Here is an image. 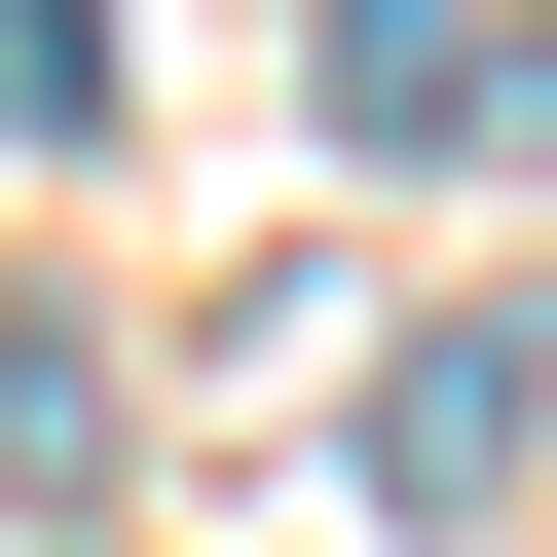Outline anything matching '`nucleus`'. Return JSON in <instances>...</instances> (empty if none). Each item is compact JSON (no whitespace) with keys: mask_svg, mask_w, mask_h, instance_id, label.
Segmentation results:
<instances>
[{"mask_svg":"<svg viewBox=\"0 0 557 557\" xmlns=\"http://www.w3.org/2000/svg\"><path fill=\"white\" fill-rule=\"evenodd\" d=\"M520 483H557V298H446L372 372V520H520Z\"/></svg>","mask_w":557,"mask_h":557,"instance_id":"f03ea898","label":"nucleus"},{"mask_svg":"<svg viewBox=\"0 0 557 557\" xmlns=\"http://www.w3.org/2000/svg\"><path fill=\"white\" fill-rule=\"evenodd\" d=\"M112 112V0H0V149H75Z\"/></svg>","mask_w":557,"mask_h":557,"instance_id":"20e7f679","label":"nucleus"},{"mask_svg":"<svg viewBox=\"0 0 557 557\" xmlns=\"http://www.w3.org/2000/svg\"><path fill=\"white\" fill-rule=\"evenodd\" d=\"M298 112L335 149H557V38L520 0H298Z\"/></svg>","mask_w":557,"mask_h":557,"instance_id":"f257e3e1","label":"nucleus"},{"mask_svg":"<svg viewBox=\"0 0 557 557\" xmlns=\"http://www.w3.org/2000/svg\"><path fill=\"white\" fill-rule=\"evenodd\" d=\"M75 483H112V335H75V298H0V520H75Z\"/></svg>","mask_w":557,"mask_h":557,"instance_id":"7ed1b4c3","label":"nucleus"}]
</instances>
